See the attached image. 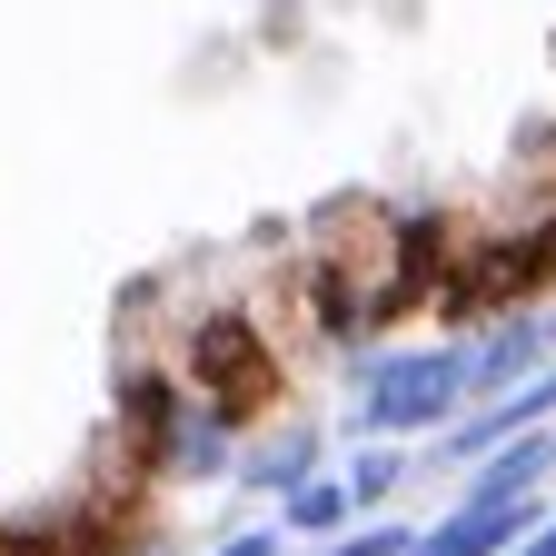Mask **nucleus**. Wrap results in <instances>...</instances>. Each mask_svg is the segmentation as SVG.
Segmentation results:
<instances>
[{
  "instance_id": "8",
  "label": "nucleus",
  "mask_w": 556,
  "mask_h": 556,
  "mask_svg": "<svg viewBox=\"0 0 556 556\" xmlns=\"http://www.w3.org/2000/svg\"><path fill=\"white\" fill-rule=\"evenodd\" d=\"M546 338H556V318H486V338L467 348V378H477V397H497V388H517V378H536L546 368ZM467 397V407H477Z\"/></svg>"
},
{
  "instance_id": "9",
  "label": "nucleus",
  "mask_w": 556,
  "mask_h": 556,
  "mask_svg": "<svg viewBox=\"0 0 556 556\" xmlns=\"http://www.w3.org/2000/svg\"><path fill=\"white\" fill-rule=\"evenodd\" d=\"M299 477H318V428L308 417H278L258 447H239V486H258V497H289Z\"/></svg>"
},
{
  "instance_id": "12",
  "label": "nucleus",
  "mask_w": 556,
  "mask_h": 556,
  "mask_svg": "<svg viewBox=\"0 0 556 556\" xmlns=\"http://www.w3.org/2000/svg\"><path fill=\"white\" fill-rule=\"evenodd\" d=\"M407 546H417V527H388V517H368V527L348 517L338 536H318V556H407Z\"/></svg>"
},
{
  "instance_id": "4",
  "label": "nucleus",
  "mask_w": 556,
  "mask_h": 556,
  "mask_svg": "<svg viewBox=\"0 0 556 556\" xmlns=\"http://www.w3.org/2000/svg\"><path fill=\"white\" fill-rule=\"evenodd\" d=\"M556 278V219L536 229H497V239H467V258L447 268V308H507V299H536Z\"/></svg>"
},
{
  "instance_id": "6",
  "label": "nucleus",
  "mask_w": 556,
  "mask_h": 556,
  "mask_svg": "<svg viewBox=\"0 0 556 556\" xmlns=\"http://www.w3.org/2000/svg\"><path fill=\"white\" fill-rule=\"evenodd\" d=\"M527 428H556V368H536V378H517V388H497L486 407H457L447 417V457L467 467V457H486V447H507V438H527Z\"/></svg>"
},
{
  "instance_id": "7",
  "label": "nucleus",
  "mask_w": 556,
  "mask_h": 556,
  "mask_svg": "<svg viewBox=\"0 0 556 556\" xmlns=\"http://www.w3.org/2000/svg\"><path fill=\"white\" fill-rule=\"evenodd\" d=\"M447 268H457V219L447 208H407V219L388 229V289L417 308V299L447 289Z\"/></svg>"
},
{
  "instance_id": "1",
  "label": "nucleus",
  "mask_w": 556,
  "mask_h": 556,
  "mask_svg": "<svg viewBox=\"0 0 556 556\" xmlns=\"http://www.w3.org/2000/svg\"><path fill=\"white\" fill-rule=\"evenodd\" d=\"M467 397H477V378H467L457 338L388 348V358H358V407H348V428L358 438H438Z\"/></svg>"
},
{
  "instance_id": "14",
  "label": "nucleus",
  "mask_w": 556,
  "mask_h": 556,
  "mask_svg": "<svg viewBox=\"0 0 556 556\" xmlns=\"http://www.w3.org/2000/svg\"><path fill=\"white\" fill-rule=\"evenodd\" d=\"M507 556H556V507H546V517H536V527H527V536H517Z\"/></svg>"
},
{
  "instance_id": "5",
  "label": "nucleus",
  "mask_w": 556,
  "mask_h": 556,
  "mask_svg": "<svg viewBox=\"0 0 556 556\" xmlns=\"http://www.w3.org/2000/svg\"><path fill=\"white\" fill-rule=\"evenodd\" d=\"M536 517H546L536 486H457V507H447L428 536H417L407 556H507Z\"/></svg>"
},
{
  "instance_id": "10",
  "label": "nucleus",
  "mask_w": 556,
  "mask_h": 556,
  "mask_svg": "<svg viewBox=\"0 0 556 556\" xmlns=\"http://www.w3.org/2000/svg\"><path fill=\"white\" fill-rule=\"evenodd\" d=\"M348 517H358V497H348V477H299L289 497H278V536H338Z\"/></svg>"
},
{
  "instance_id": "2",
  "label": "nucleus",
  "mask_w": 556,
  "mask_h": 556,
  "mask_svg": "<svg viewBox=\"0 0 556 556\" xmlns=\"http://www.w3.org/2000/svg\"><path fill=\"white\" fill-rule=\"evenodd\" d=\"M189 388L219 397L229 417H258V407L278 397V348H268V328L239 318V308L189 318Z\"/></svg>"
},
{
  "instance_id": "3",
  "label": "nucleus",
  "mask_w": 556,
  "mask_h": 556,
  "mask_svg": "<svg viewBox=\"0 0 556 556\" xmlns=\"http://www.w3.org/2000/svg\"><path fill=\"white\" fill-rule=\"evenodd\" d=\"M239 428H249V417H229L219 397L179 388V397H169V417L139 438V467L169 477V486H219V477H239Z\"/></svg>"
},
{
  "instance_id": "11",
  "label": "nucleus",
  "mask_w": 556,
  "mask_h": 556,
  "mask_svg": "<svg viewBox=\"0 0 556 556\" xmlns=\"http://www.w3.org/2000/svg\"><path fill=\"white\" fill-rule=\"evenodd\" d=\"M338 477H348V497H358V507H388L397 486H407V457H397V438H368V447L348 457Z\"/></svg>"
},
{
  "instance_id": "13",
  "label": "nucleus",
  "mask_w": 556,
  "mask_h": 556,
  "mask_svg": "<svg viewBox=\"0 0 556 556\" xmlns=\"http://www.w3.org/2000/svg\"><path fill=\"white\" fill-rule=\"evenodd\" d=\"M208 556H278V527H249V536H229V546H208Z\"/></svg>"
}]
</instances>
